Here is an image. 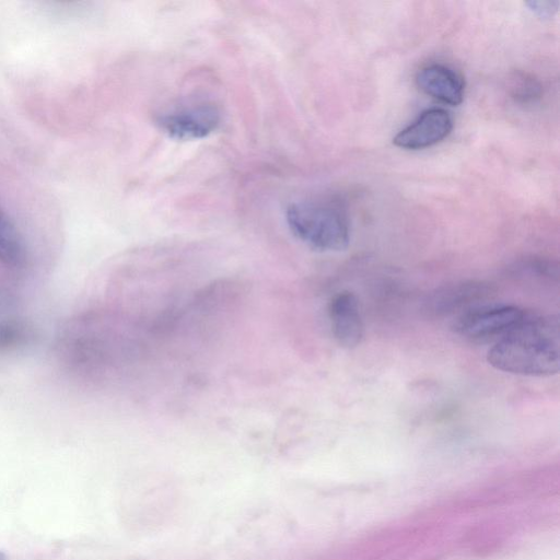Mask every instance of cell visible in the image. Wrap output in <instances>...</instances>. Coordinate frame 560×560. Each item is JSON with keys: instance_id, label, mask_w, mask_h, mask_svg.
Listing matches in <instances>:
<instances>
[{"instance_id": "cell-1", "label": "cell", "mask_w": 560, "mask_h": 560, "mask_svg": "<svg viewBox=\"0 0 560 560\" xmlns=\"http://www.w3.org/2000/svg\"><path fill=\"white\" fill-rule=\"evenodd\" d=\"M559 320L530 312L528 317L497 340L487 353L491 366L526 376H550L559 371Z\"/></svg>"}, {"instance_id": "cell-2", "label": "cell", "mask_w": 560, "mask_h": 560, "mask_svg": "<svg viewBox=\"0 0 560 560\" xmlns=\"http://www.w3.org/2000/svg\"><path fill=\"white\" fill-rule=\"evenodd\" d=\"M285 220L292 234L314 249L339 252L349 245V219L337 201L310 199L292 202L287 208Z\"/></svg>"}, {"instance_id": "cell-3", "label": "cell", "mask_w": 560, "mask_h": 560, "mask_svg": "<svg viewBox=\"0 0 560 560\" xmlns=\"http://www.w3.org/2000/svg\"><path fill=\"white\" fill-rule=\"evenodd\" d=\"M529 314L530 311L516 305L481 304L458 314L452 328L456 335L471 342H495Z\"/></svg>"}, {"instance_id": "cell-4", "label": "cell", "mask_w": 560, "mask_h": 560, "mask_svg": "<svg viewBox=\"0 0 560 560\" xmlns=\"http://www.w3.org/2000/svg\"><path fill=\"white\" fill-rule=\"evenodd\" d=\"M494 294V287L486 281L465 280L448 283L429 293L424 301V311L433 317L463 313L481 305Z\"/></svg>"}, {"instance_id": "cell-5", "label": "cell", "mask_w": 560, "mask_h": 560, "mask_svg": "<svg viewBox=\"0 0 560 560\" xmlns=\"http://www.w3.org/2000/svg\"><path fill=\"white\" fill-rule=\"evenodd\" d=\"M453 129V119L443 108H430L401 129L393 143L405 150H420L444 140Z\"/></svg>"}, {"instance_id": "cell-6", "label": "cell", "mask_w": 560, "mask_h": 560, "mask_svg": "<svg viewBox=\"0 0 560 560\" xmlns=\"http://www.w3.org/2000/svg\"><path fill=\"white\" fill-rule=\"evenodd\" d=\"M220 122V114L210 105H199L178 109L161 116V129L176 140H197L214 131Z\"/></svg>"}, {"instance_id": "cell-7", "label": "cell", "mask_w": 560, "mask_h": 560, "mask_svg": "<svg viewBox=\"0 0 560 560\" xmlns=\"http://www.w3.org/2000/svg\"><path fill=\"white\" fill-rule=\"evenodd\" d=\"M328 317L336 341L345 348H355L364 335V325L355 295L349 291L335 294L328 305Z\"/></svg>"}, {"instance_id": "cell-8", "label": "cell", "mask_w": 560, "mask_h": 560, "mask_svg": "<svg viewBox=\"0 0 560 560\" xmlns=\"http://www.w3.org/2000/svg\"><path fill=\"white\" fill-rule=\"evenodd\" d=\"M416 82L427 95L452 106L464 98L465 84L462 77L447 66L432 63L421 68Z\"/></svg>"}, {"instance_id": "cell-9", "label": "cell", "mask_w": 560, "mask_h": 560, "mask_svg": "<svg viewBox=\"0 0 560 560\" xmlns=\"http://www.w3.org/2000/svg\"><path fill=\"white\" fill-rule=\"evenodd\" d=\"M25 257V246L22 235L0 208V261L16 267Z\"/></svg>"}, {"instance_id": "cell-10", "label": "cell", "mask_w": 560, "mask_h": 560, "mask_svg": "<svg viewBox=\"0 0 560 560\" xmlns=\"http://www.w3.org/2000/svg\"><path fill=\"white\" fill-rule=\"evenodd\" d=\"M508 92L515 102L529 104L540 98L542 86L532 74L515 71L508 80Z\"/></svg>"}, {"instance_id": "cell-11", "label": "cell", "mask_w": 560, "mask_h": 560, "mask_svg": "<svg viewBox=\"0 0 560 560\" xmlns=\"http://www.w3.org/2000/svg\"><path fill=\"white\" fill-rule=\"evenodd\" d=\"M558 0H530L526 2L528 9L540 19L552 18L559 9Z\"/></svg>"}, {"instance_id": "cell-12", "label": "cell", "mask_w": 560, "mask_h": 560, "mask_svg": "<svg viewBox=\"0 0 560 560\" xmlns=\"http://www.w3.org/2000/svg\"><path fill=\"white\" fill-rule=\"evenodd\" d=\"M0 560H7V557L3 552L0 551Z\"/></svg>"}]
</instances>
